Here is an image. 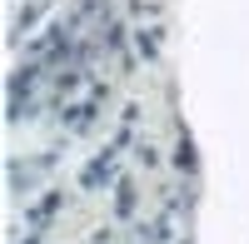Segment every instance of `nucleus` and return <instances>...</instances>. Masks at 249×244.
Segmentation results:
<instances>
[{"mask_svg": "<svg viewBox=\"0 0 249 244\" xmlns=\"http://www.w3.org/2000/svg\"><path fill=\"white\" fill-rule=\"evenodd\" d=\"M110 174H115V150H105V155H100L95 165L85 170V179H80V185H85V190H95L100 179H110Z\"/></svg>", "mask_w": 249, "mask_h": 244, "instance_id": "f257e3e1", "label": "nucleus"}, {"mask_svg": "<svg viewBox=\"0 0 249 244\" xmlns=\"http://www.w3.org/2000/svg\"><path fill=\"white\" fill-rule=\"evenodd\" d=\"M60 199H65V194H60V190H50L45 199H35V205H30V225H45V219L60 209Z\"/></svg>", "mask_w": 249, "mask_h": 244, "instance_id": "f03ea898", "label": "nucleus"}, {"mask_svg": "<svg viewBox=\"0 0 249 244\" xmlns=\"http://www.w3.org/2000/svg\"><path fill=\"white\" fill-rule=\"evenodd\" d=\"M135 50H140L144 60H155V55H160V30H155V25H144V30L135 35Z\"/></svg>", "mask_w": 249, "mask_h": 244, "instance_id": "7ed1b4c3", "label": "nucleus"}, {"mask_svg": "<svg viewBox=\"0 0 249 244\" xmlns=\"http://www.w3.org/2000/svg\"><path fill=\"white\" fill-rule=\"evenodd\" d=\"M135 209V185L130 179H120V194H115V214H130Z\"/></svg>", "mask_w": 249, "mask_h": 244, "instance_id": "20e7f679", "label": "nucleus"}, {"mask_svg": "<svg viewBox=\"0 0 249 244\" xmlns=\"http://www.w3.org/2000/svg\"><path fill=\"white\" fill-rule=\"evenodd\" d=\"M175 165H179V170H195V150H190V139H179V145H175Z\"/></svg>", "mask_w": 249, "mask_h": 244, "instance_id": "39448f33", "label": "nucleus"}, {"mask_svg": "<svg viewBox=\"0 0 249 244\" xmlns=\"http://www.w3.org/2000/svg\"><path fill=\"white\" fill-rule=\"evenodd\" d=\"M35 80H40V70H35V65H25V75H15V85H10V95H20V90H30Z\"/></svg>", "mask_w": 249, "mask_h": 244, "instance_id": "423d86ee", "label": "nucleus"}]
</instances>
